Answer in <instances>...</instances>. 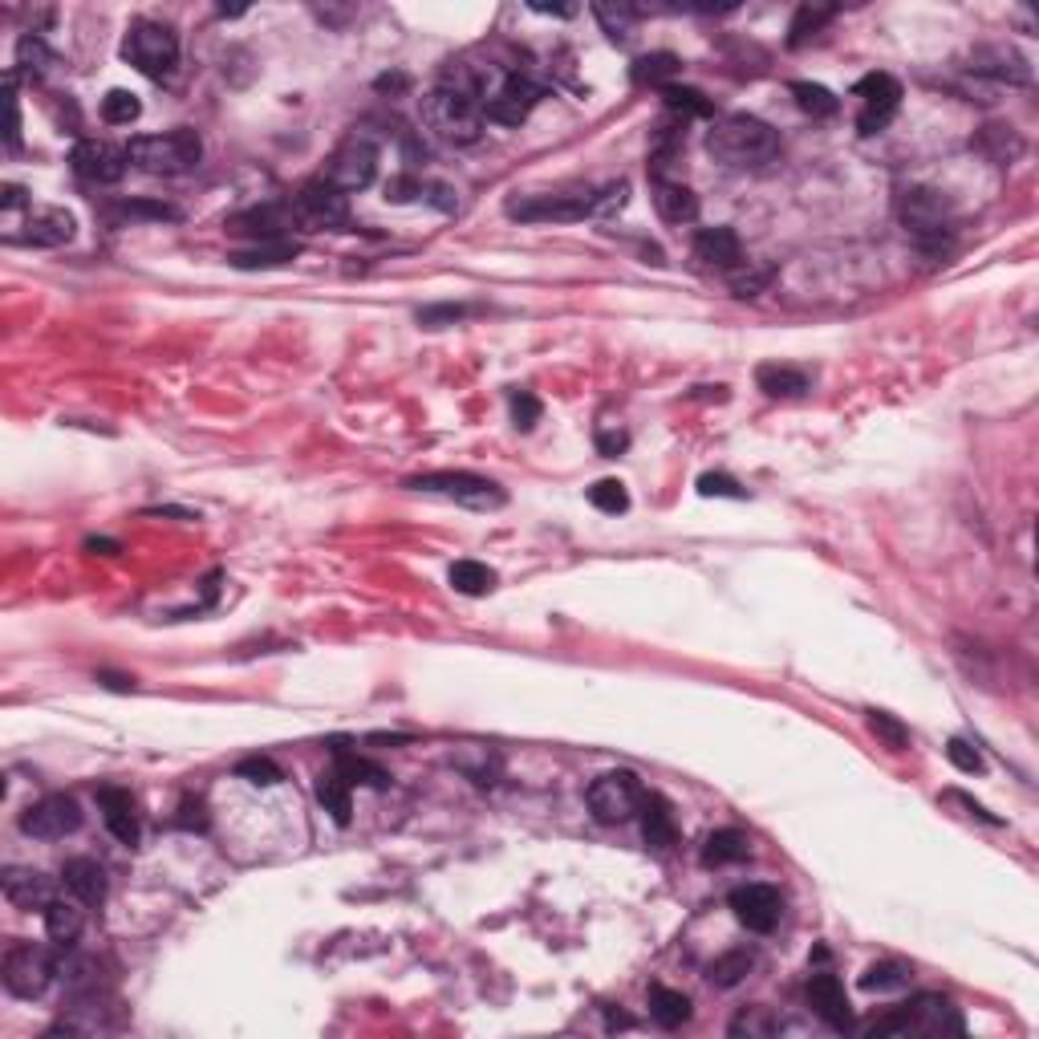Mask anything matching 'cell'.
Returning <instances> with one entry per match:
<instances>
[{
    "label": "cell",
    "mask_w": 1039,
    "mask_h": 1039,
    "mask_svg": "<svg viewBox=\"0 0 1039 1039\" xmlns=\"http://www.w3.org/2000/svg\"><path fill=\"white\" fill-rule=\"evenodd\" d=\"M756 386L771 399H800L808 390V374L796 366H779V362H764L756 370Z\"/></svg>",
    "instance_id": "32"
},
{
    "label": "cell",
    "mask_w": 1039,
    "mask_h": 1039,
    "mask_svg": "<svg viewBox=\"0 0 1039 1039\" xmlns=\"http://www.w3.org/2000/svg\"><path fill=\"white\" fill-rule=\"evenodd\" d=\"M593 17L605 24V33L614 37V41H626L629 24L638 21V9H629V4H617V9H614V4H597V9H593Z\"/></svg>",
    "instance_id": "47"
},
{
    "label": "cell",
    "mask_w": 1039,
    "mask_h": 1039,
    "mask_svg": "<svg viewBox=\"0 0 1039 1039\" xmlns=\"http://www.w3.org/2000/svg\"><path fill=\"white\" fill-rule=\"evenodd\" d=\"M451 585H455V593H463V597H484V593L496 589V573L487 565H480V561H455V565H451Z\"/></svg>",
    "instance_id": "36"
},
{
    "label": "cell",
    "mask_w": 1039,
    "mask_h": 1039,
    "mask_svg": "<svg viewBox=\"0 0 1039 1039\" xmlns=\"http://www.w3.org/2000/svg\"><path fill=\"white\" fill-rule=\"evenodd\" d=\"M698 492H703V496H723V500H747V492L735 484L732 475H715V472L698 480Z\"/></svg>",
    "instance_id": "51"
},
{
    "label": "cell",
    "mask_w": 1039,
    "mask_h": 1039,
    "mask_svg": "<svg viewBox=\"0 0 1039 1039\" xmlns=\"http://www.w3.org/2000/svg\"><path fill=\"white\" fill-rule=\"evenodd\" d=\"M46 930H49V938L58 946H73L78 942V934H82V926H85V906L78 898L70 894V901L65 898H53L49 901L46 909Z\"/></svg>",
    "instance_id": "28"
},
{
    "label": "cell",
    "mask_w": 1039,
    "mask_h": 1039,
    "mask_svg": "<svg viewBox=\"0 0 1039 1039\" xmlns=\"http://www.w3.org/2000/svg\"><path fill=\"white\" fill-rule=\"evenodd\" d=\"M463 313H467L463 305H426V309H418V325H426V330H443V325L463 321Z\"/></svg>",
    "instance_id": "52"
},
{
    "label": "cell",
    "mask_w": 1039,
    "mask_h": 1039,
    "mask_svg": "<svg viewBox=\"0 0 1039 1039\" xmlns=\"http://www.w3.org/2000/svg\"><path fill=\"white\" fill-rule=\"evenodd\" d=\"M946 759H950L958 771H967V776H979L982 771V756L967 744V739H950V744H946Z\"/></svg>",
    "instance_id": "50"
},
{
    "label": "cell",
    "mask_w": 1039,
    "mask_h": 1039,
    "mask_svg": "<svg viewBox=\"0 0 1039 1039\" xmlns=\"http://www.w3.org/2000/svg\"><path fill=\"white\" fill-rule=\"evenodd\" d=\"M541 98H544L541 82H532L528 73H508L496 94L484 102V119L496 122V127H520L536 110Z\"/></svg>",
    "instance_id": "15"
},
{
    "label": "cell",
    "mask_w": 1039,
    "mask_h": 1039,
    "mask_svg": "<svg viewBox=\"0 0 1039 1039\" xmlns=\"http://www.w3.org/2000/svg\"><path fill=\"white\" fill-rule=\"evenodd\" d=\"M654 208L666 224H695L698 220V195L674 179H654Z\"/></svg>",
    "instance_id": "26"
},
{
    "label": "cell",
    "mask_w": 1039,
    "mask_h": 1039,
    "mask_svg": "<svg viewBox=\"0 0 1039 1039\" xmlns=\"http://www.w3.org/2000/svg\"><path fill=\"white\" fill-rule=\"evenodd\" d=\"M130 163L147 171V175H188L191 167H200L203 142L195 130L179 127L167 134H139L127 142Z\"/></svg>",
    "instance_id": "3"
},
{
    "label": "cell",
    "mask_w": 1039,
    "mask_h": 1039,
    "mask_svg": "<svg viewBox=\"0 0 1039 1039\" xmlns=\"http://www.w3.org/2000/svg\"><path fill=\"white\" fill-rule=\"evenodd\" d=\"M122 215H130V220H175V208L134 200V203H122Z\"/></svg>",
    "instance_id": "55"
},
{
    "label": "cell",
    "mask_w": 1039,
    "mask_h": 1039,
    "mask_svg": "<svg viewBox=\"0 0 1039 1039\" xmlns=\"http://www.w3.org/2000/svg\"><path fill=\"white\" fill-rule=\"evenodd\" d=\"M626 447H629L626 431H597V451H602L605 460H617V455H622Z\"/></svg>",
    "instance_id": "57"
},
{
    "label": "cell",
    "mask_w": 1039,
    "mask_h": 1039,
    "mask_svg": "<svg viewBox=\"0 0 1039 1039\" xmlns=\"http://www.w3.org/2000/svg\"><path fill=\"white\" fill-rule=\"evenodd\" d=\"M53 975H58V958L37 942L12 946L9 955H4V970H0L4 991L17 995V999H41V995L49 991Z\"/></svg>",
    "instance_id": "10"
},
{
    "label": "cell",
    "mask_w": 1039,
    "mask_h": 1039,
    "mask_svg": "<svg viewBox=\"0 0 1039 1039\" xmlns=\"http://www.w3.org/2000/svg\"><path fill=\"white\" fill-rule=\"evenodd\" d=\"M236 776L249 779V784H256V788H272V784H281L284 779V771L276 768L269 756H252V759H240Z\"/></svg>",
    "instance_id": "48"
},
{
    "label": "cell",
    "mask_w": 1039,
    "mask_h": 1039,
    "mask_svg": "<svg viewBox=\"0 0 1039 1039\" xmlns=\"http://www.w3.org/2000/svg\"><path fill=\"white\" fill-rule=\"evenodd\" d=\"M642 784L634 771H605V776H597L589 784V813L593 820H602V825H626L629 816H638L642 808Z\"/></svg>",
    "instance_id": "11"
},
{
    "label": "cell",
    "mask_w": 1039,
    "mask_h": 1039,
    "mask_svg": "<svg viewBox=\"0 0 1039 1039\" xmlns=\"http://www.w3.org/2000/svg\"><path fill=\"white\" fill-rule=\"evenodd\" d=\"M727 281H732L735 296H759L776 281V264H768V260H744L739 269L727 272Z\"/></svg>",
    "instance_id": "38"
},
{
    "label": "cell",
    "mask_w": 1039,
    "mask_h": 1039,
    "mask_svg": "<svg viewBox=\"0 0 1039 1039\" xmlns=\"http://www.w3.org/2000/svg\"><path fill=\"white\" fill-rule=\"evenodd\" d=\"M837 17V9H825V4H804V9H796V17H791V29H788V46L800 49L808 37H816L820 29H825L828 21Z\"/></svg>",
    "instance_id": "40"
},
{
    "label": "cell",
    "mask_w": 1039,
    "mask_h": 1039,
    "mask_svg": "<svg viewBox=\"0 0 1039 1039\" xmlns=\"http://www.w3.org/2000/svg\"><path fill=\"white\" fill-rule=\"evenodd\" d=\"M642 837H646L649 849L666 853L678 840V825H674V813L670 804L662 800V796H642Z\"/></svg>",
    "instance_id": "27"
},
{
    "label": "cell",
    "mask_w": 1039,
    "mask_h": 1039,
    "mask_svg": "<svg viewBox=\"0 0 1039 1039\" xmlns=\"http://www.w3.org/2000/svg\"><path fill=\"white\" fill-rule=\"evenodd\" d=\"M0 203H4V212H17V208H24V203H29V191L17 188V183H9V188H4V200H0Z\"/></svg>",
    "instance_id": "59"
},
{
    "label": "cell",
    "mask_w": 1039,
    "mask_h": 1039,
    "mask_svg": "<svg viewBox=\"0 0 1039 1039\" xmlns=\"http://www.w3.org/2000/svg\"><path fill=\"white\" fill-rule=\"evenodd\" d=\"M4 898H9V906L17 909H46L49 901L58 898L53 894V877H46L41 869H24V865H12V869H4Z\"/></svg>",
    "instance_id": "22"
},
{
    "label": "cell",
    "mask_w": 1039,
    "mask_h": 1039,
    "mask_svg": "<svg viewBox=\"0 0 1039 1039\" xmlns=\"http://www.w3.org/2000/svg\"><path fill=\"white\" fill-rule=\"evenodd\" d=\"M791 94H796V107L804 114H813V119H833L840 110V98L816 82H791Z\"/></svg>",
    "instance_id": "39"
},
{
    "label": "cell",
    "mask_w": 1039,
    "mask_h": 1039,
    "mask_svg": "<svg viewBox=\"0 0 1039 1039\" xmlns=\"http://www.w3.org/2000/svg\"><path fill=\"white\" fill-rule=\"evenodd\" d=\"M512 418H516L520 431H528V426H536V418H541V402L532 399L528 390H520V394H512Z\"/></svg>",
    "instance_id": "53"
},
{
    "label": "cell",
    "mask_w": 1039,
    "mask_h": 1039,
    "mask_svg": "<svg viewBox=\"0 0 1039 1039\" xmlns=\"http://www.w3.org/2000/svg\"><path fill=\"white\" fill-rule=\"evenodd\" d=\"M175 828H188V833H203V828H208V808H203V800H183V804H179Z\"/></svg>",
    "instance_id": "54"
},
{
    "label": "cell",
    "mask_w": 1039,
    "mask_h": 1039,
    "mask_svg": "<svg viewBox=\"0 0 1039 1039\" xmlns=\"http://www.w3.org/2000/svg\"><path fill=\"white\" fill-rule=\"evenodd\" d=\"M970 70L979 78H991V82L1007 85H1028L1031 82V65L1023 53H1016L1011 46H979L970 49Z\"/></svg>",
    "instance_id": "20"
},
{
    "label": "cell",
    "mask_w": 1039,
    "mask_h": 1039,
    "mask_svg": "<svg viewBox=\"0 0 1039 1039\" xmlns=\"http://www.w3.org/2000/svg\"><path fill=\"white\" fill-rule=\"evenodd\" d=\"M49 61H53V53H49V46L41 37L37 33L21 37V46H17V70L29 73V78H41V73L49 70Z\"/></svg>",
    "instance_id": "44"
},
{
    "label": "cell",
    "mask_w": 1039,
    "mask_h": 1039,
    "mask_svg": "<svg viewBox=\"0 0 1039 1039\" xmlns=\"http://www.w3.org/2000/svg\"><path fill=\"white\" fill-rule=\"evenodd\" d=\"M869 732H874L877 739H886V747H894V751H906L909 747V732L894 715H886V710H869Z\"/></svg>",
    "instance_id": "49"
},
{
    "label": "cell",
    "mask_w": 1039,
    "mask_h": 1039,
    "mask_svg": "<svg viewBox=\"0 0 1039 1039\" xmlns=\"http://www.w3.org/2000/svg\"><path fill=\"white\" fill-rule=\"evenodd\" d=\"M861 987L865 991H901V987H909V967H901V962H874V967L861 975Z\"/></svg>",
    "instance_id": "42"
},
{
    "label": "cell",
    "mask_w": 1039,
    "mask_h": 1039,
    "mask_svg": "<svg viewBox=\"0 0 1039 1039\" xmlns=\"http://www.w3.org/2000/svg\"><path fill=\"white\" fill-rule=\"evenodd\" d=\"M898 220L926 252H938L950 240V200L934 188H906L898 195Z\"/></svg>",
    "instance_id": "4"
},
{
    "label": "cell",
    "mask_w": 1039,
    "mask_h": 1039,
    "mask_svg": "<svg viewBox=\"0 0 1039 1039\" xmlns=\"http://www.w3.org/2000/svg\"><path fill=\"white\" fill-rule=\"evenodd\" d=\"M296 228L293 203H264V208H249L228 220V232L236 236H249L252 244H264V240H289V232Z\"/></svg>",
    "instance_id": "17"
},
{
    "label": "cell",
    "mask_w": 1039,
    "mask_h": 1039,
    "mask_svg": "<svg viewBox=\"0 0 1039 1039\" xmlns=\"http://www.w3.org/2000/svg\"><path fill=\"white\" fill-rule=\"evenodd\" d=\"M61 881L82 906H102L107 901V869L94 857H70L61 865Z\"/></svg>",
    "instance_id": "24"
},
{
    "label": "cell",
    "mask_w": 1039,
    "mask_h": 1039,
    "mask_svg": "<svg viewBox=\"0 0 1039 1039\" xmlns=\"http://www.w3.org/2000/svg\"><path fill=\"white\" fill-rule=\"evenodd\" d=\"M857 98H861L857 130L861 134H881L901 107V82L894 73H865L861 82H857Z\"/></svg>",
    "instance_id": "14"
},
{
    "label": "cell",
    "mask_w": 1039,
    "mask_h": 1039,
    "mask_svg": "<svg viewBox=\"0 0 1039 1039\" xmlns=\"http://www.w3.org/2000/svg\"><path fill=\"white\" fill-rule=\"evenodd\" d=\"M707 151L732 171H756L779 154V130L756 114H723L707 130Z\"/></svg>",
    "instance_id": "1"
},
{
    "label": "cell",
    "mask_w": 1039,
    "mask_h": 1039,
    "mask_svg": "<svg viewBox=\"0 0 1039 1039\" xmlns=\"http://www.w3.org/2000/svg\"><path fill=\"white\" fill-rule=\"evenodd\" d=\"M73 215L65 208H41L24 220V228L17 236H9L12 244H24V249H61L73 240Z\"/></svg>",
    "instance_id": "19"
},
{
    "label": "cell",
    "mask_w": 1039,
    "mask_h": 1039,
    "mask_svg": "<svg viewBox=\"0 0 1039 1039\" xmlns=\"http://www.w3.org/2000/svg\"><path fill=\"white\" fill-rule=\"evenodd\" d=\"M423 122L438 142L447 147H472L484 134V102L451 85H435L423 98Z\"/></svg>",
    "instance_id": "2"
},
{
    "label": "cell",
    "mask_w": 1039,
    "mask_h": 1039,
    "mask_svg": "<svg viewBox=\"0 0 1039 1039\" xmlns=\"http://www.w3.org/2000/svg\"><path fill=\"white\" fill-rule=\"evenodd\" d=\"M751 857V840L739 833V828H719L710 833L707 845H703V865L707 869H723V865H739Z\"/></svg>",
    "instance_id": "30"
},
{
    "label": "cell",
    "mask_w": 1039,
    "mask_h": 1039,
    "mask_svg": "<svg viewBox=\"0 0 1039 1039\" xmlns=\"http://www.w3.org/2000/svg\"><path fill=\"white\" fill-rule=\"evenodd\" d=\"M779 1031V1019L771 1016L768 1007H747L744 1016L732 1023V1036H747V1039H771Z\"/></svg>",
    "instance_id": "43"
},
{
    "label": "cell",
    "mask_w": 1039,
    "mask_h": 1039,
    "mask_svg": "<svg viewBox=\"0 0 1039 1039\" xmlns=\"http://www.w3.org/2000/svg\"><path fill=\"white\" fill-rule=\"evenodd\" d=\"M98 804H102V820H107V828L114 833V840H122V845H139L142 828H139V813H134L130 791L102 788L98 791Z\"/></svg>",
    "instance_id": "25"
},
{
    "label": "cell",
    "mask_w": 1039,
    "mask_h": 1039,
    "mask_svg": "<svg viewBox=\"0 0 1039 1039\" xmlns=\"http://www.w3.org/2000/svg\"><path fill=\"white\" fill-rule=\"evenodd\" d=\"M808 1003H813V1011L825 1019L833 1031H849L853 1028L849 995H845V982H840L837 975H828V970L813 975V979H808Z\"/></svg>",
    "instance_id": "21"
},
{
    "label": "cell",
    "mask_w": 1039,
    "mask_h": 1039,
    "mask_svg": "<svg viewBox=\"0 0 1039 1039\" xmlns=\"http://www.w3.org/2000/svg\"><path fill=\"white\" fill-rule=\"evenodd\" d=\"M589 504L597 512L617 516V512L629 508V492H626V484H617V480H597V484L589 487Z\"/></svg>",
    "instance_id": "46"
},
{
    "label": "cell",
    "mask_w": 1039,
    "mask_h": 1039,
    "mask_svg": "<svg viewBox=\"0 0 1039 1039\" xmlns=\"http://www.w3.org/2000/svg\"><path fill=\"white\" fill-rule=\"evenodd\" d=\"M70 163H73V171H78V179L107 188V183H119V179L127 175L130 154H127V147H114V142L82 139L73 147Z\"/></svg>",
    "instance_id": "16"
},
{
    "label": "cell",
    "mask_w": 1039,
    "mask_h": 1039,
    "mask_svg": "<svg viewBox=\"0 0 1039 1039\" xmlns=\"http://www.w3.org/2000/svg\"><path fill=\"white\" fill-rule=\"evenodd\" d=\"M605 1023H609V1031H617V1028H629V1019H626V1016H614V1011H609V1019H605Z\"/></svg>",
    "instance_id": "61"
},
{
    "label": "cell",
    "mask_w": 1039,
    "mask_h": 1039,
    "mask_svg": "<svg viewBox=\"0 0 1039 1039\" xmlns=\"http://www.w3.org/2000/svg\"><path fill=\"white\" fill-rule=\"evenodd\" d=\"M142 114V102L130 90H110L107 98H102V119L110 122V127H130V122Z\"/></svg>",
    "instance_id": "45"
},
{
    "label": "cell",
    "mask_w": 1039,
    "mask_h": 1039,
    "mask_svg": "<svg viewBox=\"0 0 1039 1039\" xmlns=\"http://www.w3.org/2000/svg\"><path fill=\"white\" fill-rule=\"evenodd\" d=\"M296 252H301V244H296V240H264V244H252V249L232 252V264H236V269H244V272H252V269H281V264L296 260Z\"/></svg>",
    "instance_id": "31"
},
{
    "label": "cell",
    "mask_w": 1039,
    "mask_h": 1039,
    "mask_svg": "<svg viewBox=\"0 0 1039 1039\" xmlns=\"http://www.w3.org/2000/svg\"><path fill=\"white\" fill-rule=\"evenodd\" d=\"M122 58L151 82H167L179 65V37L159 21L130 24L127 41H122Z\"/></svg>",
    "instance_id": "6"
},
{
    "label": "cell",
    "mask_w": 1039,
    "mask_h": 1039,
    "mask_svg": "<svg viewBox=\"0 0 1039 1039\" xmlns=\"http://www.w3.org/2000/svg\"><path fill=\"white\" fill-rule=\"evenodd\" d=\"M751 967H756V955H751V950H727V955H719L715 962H710L707 979L715 982L719 991H732V987L744 982V975Z\"/></svg>",
    "instance_id": "37"
},
{
    "label": "cell",
    "mask_w": 1039,
    "mask_h": 1039,
    "mask_svg": "<svg viewBox=\"0 0 1039 1039\" xmlns=\"http://www.w3.org/2000/svg\"><path fill=\"white\" fill-rule=\"evenodd\" d=\"M649 1016L666 1031L683 1028L686 1019H690V999L683 991H670V987H654L649 991Z\"/></svg>",
    "instance_id": "33"
},
{
    "label": "cell",
    "mask_w": 1039,
    "mask_h": 1039,
    "mask_svg": "<svg viewBox=\"0 0 1039 1039\" xmlns=\"http://www.w3.org/2000/svg\"><path fill=\"white\" fill-rule=\"evenodd\" d=\"M508 215L520 224H573L585 215H597V191H544V195H520L508 200Z\"/></svg>",
    "instance_id": "7"
},
{
    "label": "cell",
    "mask_w": 1039,
    "mask_h": 1039,
    "mask_svg": "<svg viewBox=\"0 0 1039 1039\" xmlns=\"http://www.w3.org/2000/svg\"><path fill=\"white\" fill-rule=\"evenodd\" d=\"M695 256L707 264V269L732 272L744 264V244H739V232L735 228H703L695 236Z\"/></svg>",
    "instance_id": "23"
},
{
    "label": "cell",
    "mask_w": 1039,
    "mask_h": 1039,
    "mask_svg": "<svg viewBox=\"0 0 1039 1039\" xmlns=\"http://www.w3.org/2000/svg\"><path fill=\"white\" fill-rule=\"evenodd\" d=\"M423 183L418 179H411V175H399V179H390V188H386V200H394V203H406V200H414V195H423Z\"/></svg>",
    "instance_id": "56"
},
{
    "label": "cell",
    "mask_w": 1039,
    "mask_h": 1039,
    "mask_svg": "<svg viewBox=\"0 0 1039 1039\" xmlns=\"http://www.w3.org/2000/svg\"><path fill=\"white\" fill-rule=\"evenodd\" d=\"M85 553H102V556H114V553H119V544H114V541H85Z\"/></svg>",
    "instance_id": "60"
},
{
    "label": "cell",
    "mask_w": 1039,
    "mask_h": 1039,
    "mask_svg": "<svg viewBox=\"0 0 1039 1039\" xmlns=\"http://www.w3.org/2000/svg\"><path fill=\"white\" fill-rule=\"evenodd\" d=\"M942 1031L962 1036V1016L942 995H918L901 1011L869 1023V1036H942Z\"/></svg>",
    "instance_id": "5"
},
{
    "label": "cell",
    "mask_w": 1039,
    "mask_h": 1039,
    "mask_svg": "<svg viewBox=\"0 0 1039 1039\" xmlns=\"http://www.w3.org/2000/svg\"><path fill=\"white\" fill-rule=\"evenodd\" d=\"M350 788H354V784H350V779H345L337 768H333V771H321V776H317V788H313V791H317V804H321V808H325V813H330L342 828L350 825V813H354V791H350Z\"/></svg>",
    "instance_id": "29"
},
{
    "label": "cell",
    "mask_w": 1039,
    "mask_h": 1039,
    "mask_svg": "<svg viewBox=\"0 0 1039 1039\" xmlns=\"http://www.w3.org/2000/svg\"><path fill=\"white\" fill-rule=\"evenodd\" d=\"M732 909L751 934H771L784 918V898L776 886H739L732 894Z\"/></svg>",
    "instance_id": "18"
},
{
    "label": "cell",
    "mask_w": 1039,
    "mask_h": 1039,
    "mask_svg": "<svg viewBox=\"0 0 1039 1039\" xmlns=\"http://www.w3.org/2000/svg\"><path fill=\"white\" fill-rule=\"evenodd\" d=\"M337 771H342L350 784H366V788H386L390 784V776L379 764H370V759H362V756H350L342 747H337Z\"/></svg>",
    "instance_id": "41"
},
{
    "label": "cell",
    "mask_w": 1039,
    "mask_h": 1039,
    "mask_svg": "<svg viewBox=\"0 0 1039 1039\" xmlns=\"http://www.w3.org/2000/svg\"><path fill=\"white\" fill-rule=\"evenodd\" d=\"M374 85H379L382 94H402V90L411 85V78H406V73H382V78H379Z\"/></svg>",
    "instance_id": "58"
},
{
    "label": "cell",
    "mask_w": 1039,
    "mask_h": 1039,
    "mask_svg": "<svg viewBox=\"0 0 1039 1039\" xmlns=\"http://www.w3.org/2000/svg\"><path fill=\"white\" fill-rule=\"evenodd\" d=\"M82 828V804L65 796V791H53L46 800L29 804L21 813V833L33 840H61Z\"/></svg>",
    "instance_id": "13"
},
{
    "label": "cell",
    "mask_w": 1039,
    "mask_h": 1039,
    "mask_svg": "<svg viewBox=\"0 0 1039 1039\" xmlns=\"http://www.w3.org/2000/svg\"><path fill=\"white\" fill-rule=\"evenodd\" d=\"M293 212L296 228H305V232H333V228H342L350 220V195L337 191L333 183H325V179H313V183L296 191Z\"/></svg>",
    "instance_id": "12"
},
{
    "label": "cell",
    "mask_w": 1039,
    "mask_h": 1039,
    "mask_svg": "<svg viewBox=\"0 0 1039 1039\" xmlns=\"http://www.w3.org/2000/svg\"><path fill=\"white\" fill-rule=\"evenodd\" d=\"M321 179L333 183L337 191H345V195H350V191H366L370 183L379 179V142H370L362 130H354V134L325 159Z\"/></svg>",
    "instance_id": "9"
},
{
    "label": "cell",
    "mask_w": 1039,
    "mask_h": 1039,
    "mask_svg": "<svg viewBox=\"0 0 1039 1039\" xmlns=\"http://www.w3.org/2000/svg\"><path fill=\"white\" fill-rule=\"evenodd\" d=\"M662 102H666V110H670L674 119L686 122V119H710L715 114V107H710L707 94H698V90H690V85H666L662 90Z\"/></svg>",
    "instance_id": "34"
},
{
    "label": "cell",
    "mask_w": 1039,
    "mask_h": 1039,
    "mask_svg": "<svg viewBox=\"0 0 1039 1039\" xmlns=\"http://www.w3.org/2000/svg\"><path fill=\"white\" fill-rule=\"evenodd\" d=\"M406 487L426 492V496L455 500V504L475 508V512H492V508H504V504H508L504 487L492 484V480H484V475H472V472H431V475L411 480Z\"/></svg>",
    "instance_id": "8"
},
{
    "label": "cell",
    "mask_w": 1039,
    "mask_h": 1039,
    "mask_svg": "<svg viewBox=\"0 0 1039 1039\" xmlns=\"http://www.w3.org/2000/svg\"><path fill=\"white\" fill-rule=\"evenodd\" d=\"M678 70H683V61L674 58V53H646V58L629 65V78H634V85H658V90H666Z\"/></svg>",
    "instance_id": "35"
}]
</instances>
